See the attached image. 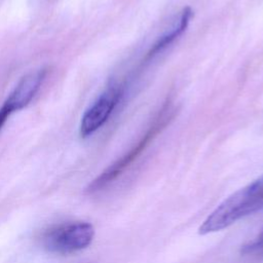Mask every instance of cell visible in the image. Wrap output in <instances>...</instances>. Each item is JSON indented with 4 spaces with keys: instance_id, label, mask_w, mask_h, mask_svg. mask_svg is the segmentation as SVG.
Here are the masks:
<instances>
[{
    "instance_id": "1",
    "label": "cell",
    "mask_w": 263,
    "mask_h": 263,
    "mask_svg": "<svg viewBox=\"0 0 263 263\" xmlns=\"http://www.w3.org/2000/svg\"><path fill=\"white\" fill-rule=\"evenodd\" d=\"M263 210V177L223 200L202 222L200 234L221 231L240 219Z\"/></svg>"
},
{
    "instance_id": "2",
    "label": "cell",
    "mask_w": 263,
    "mask_h": 263,
    "mask_svg": "<svg viewBox=\"0 0 263 263\" xmlns=\"http://www.w3.org/2000/svg\"><path fill=\"white\" fill-rule=\"evenodd\" d=\"M93 236L90 223L71 222L48 229L42 236V245L50 253L67 255L87 248Z\"/></svg>"
},
{
    "instance_id": "3",
    "label": "cell",
    "mask_w": 263,
    "mask_h": 263,
    "mask_svg": "<svg viewBox=\"0 0 263 263\" xmlns=\"http://www.w3.org/2000/svg\"><path fill=\"white\" fill-rule=\"evenodd\" d=\"M163 116H159L155 123L149 128V130L142 137V139L122 157L117 159L114 163H112L109 167H107L100 176H98L87 187V191L92 193L102 190L114 180H116L145 150V148L149 145L151 140L157 135L158 130L164 126Z\"/></svg>"
},
{
    "instance_id": "4",
    "label": "cell",
    "mask_w": 263,
    "mask_h": 263,
    "mask_svg": "<svg viewBox=\"0 0 263 263\" xmlns=\"http://www.w3.org/2000/svg\"><path fill=\"white\" fill-rule=\"evenodd\" d=\"M121 89L111 87L103 92L84 112L80 122V135L85 138L98 130L110 117L121 98Z\"/></svg>"
},
{
    "instance_id": "5",
    "label": "cell",
    "mask_w": 263,
    "mask_h": 263,
    "mask_svg": "<svg viewBox=\"0 0 263 263\" xmlns=\"http://www.w3.org/2000/svg\"><path fill=\"white\" fill-rule=\"evenodd\" d=\"M45 73L46 71L42 69L26 74L10 92L4 105L11 112L18 111L28 106L38 92L45 77Z\"/></svg>"
},
{
    "instance_id": "6",
    "label": "cell",
    "mask_w": 263,
    "mask_h": 263,
    "mask_svg": "<svg viewBox=\"0 0 263 263\" xmlns=\"http://www.w3.org/2000/svg\"><path fill=\"white\" fill-rule=\"evenodd\" d=\"M192 16V10L190 7H185L182 11V14H181V17H180V21H179V25L178 27L174 28L172 31H170V33L163 35L152 47L151 49L148 51L147 55H146V59H150V58H153L156 53H158L160 50H162L165 46H167L168 44H171L176 38H178L187 28L188 24H189V21Z\"/></svg>"
},
{
    "instance_id": "7",
    "label": "cell",
    "mask_w": 263,
    "mask_h": 263,
    "mask_svg": "<svg viewBox=\"0 0 263 263\" xmlns=\"http://www.w3.org/2000/svg\"><path fill=\"white\" fill-rule=\"evenodd\" d=\"M241 253L246 256L255 258L263 257V228L250 242L243 246Z\"/></svg>"
},
{
    "instance_id": "8",
    "label": "cell",
    "mask_w": 263,
    "mask_h": 263,
    "mask_svg": "<svg viewBox=\"0 0 263 263\" xmlns=\"http://www.w3.org/2000/svg\"><path fill=\"white\" fill-rule=\"evenodd\" d=\"M12 112L3 104L2 107L0 108V129L2 128V126L4 125V123L6 122L7 118L9 117V115L11 114Z\"/></svg>"
}]
</instances>
